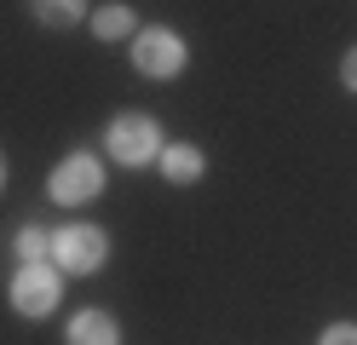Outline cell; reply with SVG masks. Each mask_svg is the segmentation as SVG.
Wrapping results in <instances>:
<instances>
[{
	"label": "cell",
	"mask_w": 357,
	"mask_h": 345,
	"mask_svg": "<svg viewBox=\"0 0 357 345\" xmlns=\"http://www.w3.org/2000/svg\"><path fill=\"white\" fill-rule=\"evenodd\" d=\"M185 63H190V46L178 40L173 29H162V23L132 40V69H139V75H150V81H173Z\"/></svg>",
	"instance_id": "2"
},
{
	"label": "cell",
	"mask_w": 357,
	"mask_h": 345,
	"mask_svg": "<svg viewBox=\"0 0 357 345\" xmlns=\"http://www.w3.org/2000/svg\"><path fill=\"white\" fill-rule=\"evenodd\" d=\"M52 259H58L63 270H75V276H93V270H104V259H109V236L93 230V224H63L58 236H52Z\"/></svg>",
	"instance_id": "3"
},
{
	"label": "cell",
	"mask_w": 357,
	"mask_h": 345,
	"mask_svg": "<svg viewBox=\"0 0 357 345\" xmlns=\"http://www.w3.org/2000/svg\"><path fill=\"white\" fill-rule=\"evenodd\" d=\"M29 6H35V17L47 23V29H75L86 0H29Z\"/></svg>",
	"instance_id": "8"
},
{
	"label": "cell",
	"mask_w": 357,
	"mask_h": 345,
	"mask_svg": "<svg viewBox=\"0 0 357 345\" xmlns=\"http://www.w3.org/2000/svg\"><path fill=\"white\" fill-rule=\"evenodd\" d=\"M52 201L58 207H81V201H93L98 190H104V167H98V155H86V150H75V155H63L58 167H52Z\"/></svg>",
	"instance_id": "4"
},
{
	"label": "cell",
	"mask_w": 357,
	"mask_h": 345,
	"mask_svg": "<svg viewBox=\"0 0 357 345\" xmlns=\"http://www.w3.org/2000/svg\"><path fill=\"white\" fill-rule=\"evenodd\" d=\"M116 339H121V328L109 311H81L70 322V345H116Z\"/></svg>",
	"instance_id": "6"
},
{
	"label": "cell",
	"mask_w": 357,
	"mask_h": 345,
	"mask_svg": "<svg viewBox=\"0 0 357 345\" xmlns=\"http://www.w3.org/2000/svg\"><path fill=\"white\" fill-rule=\"evenodd\" d=\"M202 167H208V161H202V150H196V144L162 150V173H167L173 184H196V178H202Z\"/></svg>",
	"instance_id": "7"
},
{
	"label": "cell",
	"mask_w": 357,
	"mask_h": 345,
	"mask_svg": "<svg viewBox=\"0 0 357 345\" xmlns=\"http://www.w3.org/2000/svg\"><path fill=\"white\" fill-rule=\"evenodd\" d=\"M93 35H98V40L132 35V12H127V6H98V12H93Z\"/></svg>",
	"instance_id": "9"
},
{
	"label": "cell",
	"mask_w": 357,
	"mask_h": 345,
	"mask_svg": "<svg viewBox=\"0 0 357 345\" xmlns=\"http://www.w3.org/2000/svg\"><path fill=\"white\" fill-rule=\"evenodd\" d=\"M58 293H63V282L52 265H24L12 276V311L17 316H47L58 305Z\"/></svg>",
	"instance_id": "5"
},
{
	"label": "cell",
	"mask_w": 357,
	"mask_h": 345,
	"mask_svg": "<svg viewBox=\"0 0 357 345\" xmlns=\"http://www.w3.org/2000/svg\"><path fill=\"white\" fill-rule=\"evenodd\" d=\"M104 144H109V155H116L121 167H139V161L162 155V127H155L150 115L127 109V115H116V121L104 127Z\"/></svg>",
	"instance_id": "1"
},
{
	"label": "cell",
	"mask_w": 357,
	"mask_h": 345,
	"mask_svg": "<svg viewBox=\"0 0 357 345\" xmlns=\"http://www.w3.org/2000/svg\"><path fill=\"white\" fill-rule=\"evenodd\" d=\"M340 81H346V92H357V46H351L346 63H340Z\"/></svg>",
	"instance_id": "12"
},
{
	"label": "cell",
	"mask_w": 357,
	"mask_h": 345,
	"mask_svg": "<svg viewBox=\"0 0 357 345\" xmlns=\"http://www.w3.org/2000/svg\"><path fill=\"white\" fill-rule=\"evenodd\" d=\"M0 184H6V155H0Z\"/></svg>",
	"instance_id": "13"
},
{
	"label": "cell",
	"mask_w": 357,
	"mask_h": 345,
	"mask_svg": "<svg viewBox=\"0 0 357 345\" xmlns=\"http://www.w3.org/2000/svg\"><path fill=\"white\" fill-rule=\"evenodd\" d=\"M317 345H357V322H328Z\"/></svg>",
	"instance_id": "11"
},
{
	"label": "cell",
	"mask_w": 357,
	"mask_h": 345,
	"mask_svg": "<svg viewBox=\"0 0 357 345\" xmlns=\"http://www.w3.org/2000/svg\"><path fill=\"white\" fill-rule=\"evenodd\" d=\"M17 259H24V265H47V259H52V236H47L40 224L17 230Z\"/></svg>",
	"instance_id": "10"
}]
</instances>
